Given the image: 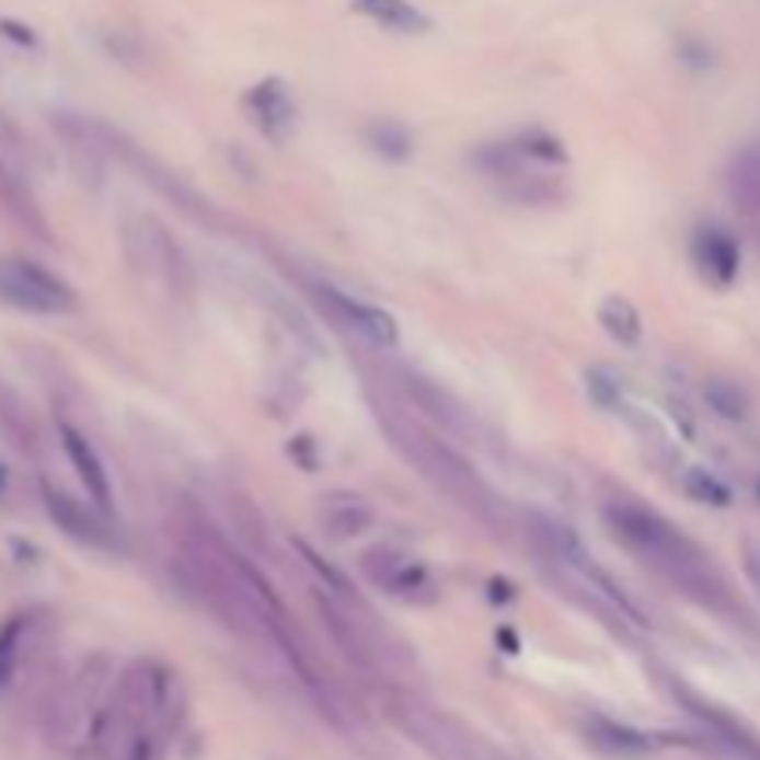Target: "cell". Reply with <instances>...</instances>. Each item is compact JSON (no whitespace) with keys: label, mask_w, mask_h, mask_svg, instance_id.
Listing matches in <instances>:
<instances>
[{"label":"cell","mask_w":760,"mask_h":760,"mask_svg":"<svg viewBox=\"0 0 760 760\" xmlns=\"http://www.w3.org/2000/svg\"><path fill=\"white\" fill-rule=\"evenodd\" d=\"M601 513H604V523L612 527V534L620 538L631 553H638L649 567H657L664 579L679 583L687 594H698L705 604L724 594L709 556L660 513H653V508L638 505V502H620V497L604 505Z\"/></svg>","instance_id":"6da1fadb"},{"label":"cell","mask_w":760,"mask_h":760,"mask_svg":"<svg viewBox=\"0 0 760 760\" xmlns=\"http://www.w3.org/2000/svg\"><path fill=\"white\" fill-rule=\"evenodd\" d=\"M705 398H709V405L727 419H742L749 408V398L735 387V382H709Z\"/></svg>","instance_id":"2e32d148"},{"label":"cell","mask_w":760,"mask_h":760,"mask_svg":"<svg viewBox=\"0 0 760 760\" xmlns=\"http://www.w3.org/2000/svg\"><path fill=\"white\" fill-rule=\"evenodd\" d=\"M598 323L604 326V334H609L612 342H620V345H638L642 342V312L620 293H612V297H604V301H601Z\"/></svg>","instance_id":"5bb4252c"},{"label":"cell","mask_w":760,"mask_h":760,"mask_svg":"<svg viewBox=\"0 0 760 760\" xmlns=\"http://www.w3.org/2000/svg\"><path fill=\"white\" fill-rule=\"evenodd\" d=\"M320 523L326 534L353 538V534L368 531L375 523V513H371V505L356 494H331V497H323V505H320Z\"/></svg>","instance_id":"30bf717a"},{"label":"cell","mask_w":760,"mask_h":760,"mask_svg":"<svg viewBox=\"0 0 760 760\" xmlns=\"http://www.w3.org/2000/svg\"><path fill=\"white\" fill-rule=\"evenodd\" d=\"M245 108H249V115H253L256 127L275 141H283L286 130H290V123H293V104L278 82H260L256 90L245 97Z\"/></svg>","instance_id":"9c48e42d"},{"label":"cell","mask_w":760,"mask_h":760,"mask_svg":"<svg viewBox=\"0 0 760 760\" xmlns=\"http://www.w3.org/2000/svg\"><path fill=\"white\" fill-rule=\"evenodd\" d=\"M42 497H45V508H49V516L56 519V523H60V531L71 534L74 542L97 545V550H112V545H115V538L108 534V527H104L101 519L90 513V508H82L79 502H74V497H67L64 490L45 486Z\"/></svg>","instance_id":"8992f818"},{"label":"cell","mask_w":760,"mask_h":760,"mask_svg":"<svg viewBox=\"0 0 760 760\" xmlns=\"http://www.w3.org/2000/svg\"><path fill=\"white\" fill-rule=\"evenodd\" d=\"M360 564L371 586H379V590H387L390 598H398L405 604H435L441 598L430 572L419 561H412V556H401L393 550H371V553H364Z\"/></svg>","instance_id":"277c9868"},{"label":"cell","mask_w":760,"mask_h":760,"mask_svg":"<svg viewBox=\"0 0 760 760\" xmlns=\"http://www.w3.org/2000/svg\"><path fill=\"white\" fill-rule=\"evenodd\" d=\"M586 735H590V742L609 757H649L653 753L649 735H642V730H634L627 724H615V719H604V716H590Z\"/></svg>","instance_id":"8fae6325"},{"label":"cell","mask_w":760,"mask_h":760,"mask_svg":"<svg viewBox=\"0 0 760 760\" xmlns=\"http://www.w3.org/2000/svg\"><path fill=\"white\" fill-rule=\"evenodd\" d=\"M31 627H34V620L26 612H15L0 623V690L12 687L19 664H23V649H26V642H31Z\"/></svg>","instance_id":"4fadbf2b"},{"label":"cell","mask_w":760,"mask_h":760,"mask_svg":"<svg viewBox=\"0 0 760 760\" xmlns=\"http://www.w3.org/2000/svg\"><path fill=\"white\" fill-rule=\"evenodd\" d=\"M356 12L382 23L387 31H398V34H423L427 31V15L419 8H412L408 0H353Z\"/></svg>","instance_id":"7c38bea8"},{"label":"cell","mask_w":760,"mask_h":760,"mask_svg":"<svg viewBox=\"0 0 760 760\" xmlns=\"http://www.w3.org/2000/svg\"><path fill=\"white\" fill-rule=\"evenodd\" d=\"M308 297H312V304L320 308L326 320L345 326V331H353L356 338L375 345V349H393V345L401 342V331H398V323H393L390 312H382V308H375L368 301H360V297L338 290V286L308 283Z\"/></svg>","instance_id":"3957f363"},{"label":"cell","mask_w":760,"mask_h":760,"mask_svg":"<svg viewBox=\"0 0 760 760\" xmlns=\"http://www.w3.org/2000/svg\"><path fill=\"white\" fill-rule=\"evenodd\" d=\"M690 253H694V264L698 272L709 278L712 286H730L738 275V245L735 238L727 234V230L719 227H701L694 234V242H690Z\"/></svg>","instance_id":"52a82bcc"},{"label":"cell","mask_w":760,"mask_h":760,"mask_svg":"<svg viewBox=\"0 0 760 760\" xmlns=\"http://www.w3.org/2000/svg\"><path fill=\"white\" fill-rule=\"evenodd\" d=\"M0 301L34 315H64L74 308V290L34 260H0Z\"/></svg>","instance_id":"7a4b0ae2"},{"label":"cell","mask_w":760,"mask_h":760,"mask_svg":"<svg viewBox=\"0 0 760 760\" xmlns=\"http://www.w3.org/2000/svg\"><path fill=\"white\" fill-rule=\"evenodd\" d=\"M676 698H682V705L694 712L701 724H705L727 749H735V753L742 757V760H760V738L742 724V719H735L727 709H719V705H712V701L698 698L694 690L679 687V682H676Z\"/></svg>","instance_id":"5b68a950"},{"label":"cell","mask_w":760,"mask_h":760,"mask_svg":"<svg viewBox=\"0 0 760 760\" xmlns=\"http://www.w3.org/2000/svg\"><path fill=\"white\" fill-rule=\"evenodd\" d=\"M60 438H64V453L71 460L74 475L82 479L85 494L97 502V508L108 513L112 508V483H108V471H104V460L97 457V449L90 446V438L82 430H74L71 423H60Z\"/></svg>","instance_id":"ba28073f"},{"label":"cell","mask_w":760,"mask_h":760,"mask_svg":"<svg viewBox=\"0 0 760 760\" xmlns=\"http://www.w3.org/2000/svg\"><path fill=\"white\" fill-rule=\"evenodd\" d=\"M682 490H687V494L694 497V502H701V505H716V508L730 505L727 483H719V479L712 475V471H705V468H690L687 475H682Z\"/></svg>","instance_id":"9a60e30c"}]
</instances>
